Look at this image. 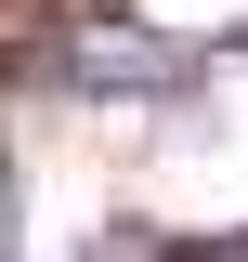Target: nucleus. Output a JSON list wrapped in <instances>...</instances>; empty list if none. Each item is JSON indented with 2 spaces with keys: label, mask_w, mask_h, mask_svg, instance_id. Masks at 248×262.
<instances>
[{
  "label": "nucleus",
  "mask_w": 248,
  "mask_h": 262,
  "mask_svg": "<svg viewBox=\"0 0 248 262\" xmlns=\"http://www.w3.org/2000/svg\"><path fill=\"white\" fill-rule=\"evenodd\" d=\"M235 53H248V27H235Z\"/></svg>",
  "instance_id": "obj_2"
},
{
  "label": "nucleus",
  "mask_w": 248,
  "mask_h": 262,
  "mask_svg": "<svg viewBox=\"0 0 248 262\" xmlns=\"http://www.w3.org/2000/svg\"><path fill=\"white\" fill-rule=\"evenodd\" d=\"M157 262H248V236H209V249H157Z\"/></svg>",
  "instance_id": "obj_1"
}]
</instances>
